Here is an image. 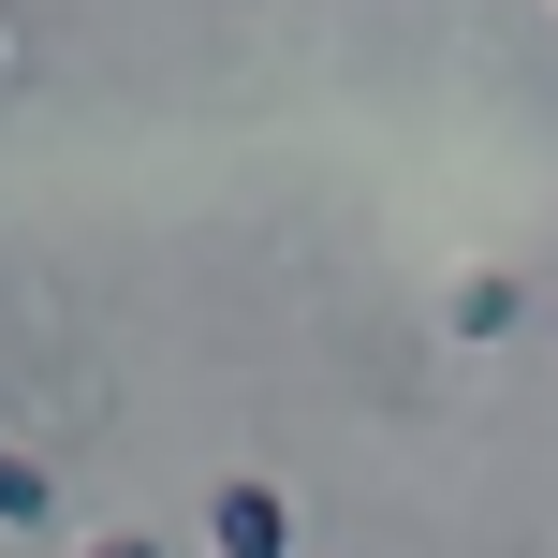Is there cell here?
I'll return each instance as SVG.
<instances>
[{"instance_id": "obj_2", "label": "cell", "mask_w": 558, "mask_h": 558, "mask_svg": "<svg viewBox=\"0 0 558 558\" xmlns=\"http://www.w3.org/2000/svg\"><path fill=\"white\" fill-rule=\"evenodd\" d=\"M45 514H59V485L29 471V456H0V530H45Z\"/></svg>"}, {"instance_id": "obj_3", "label": "cell", "mask_w": 558, "mask_h": 558, "mask_svg": "<svg viewBox=\"0 0 558 558\" xmlns=\"http://www.w3.org/2000/svg\"><path fill=\"white\" fill-rule=\"evenodd\" d=\"M514 324V279H456V338H500Z\"/></svg>"}, {"instance_id": "obj_1", "label": "cell", "mask_w": 558, "mask_h": 558, "mask_svg": "<svg viewBox=\"0 0 558 558\" xmlns=\"http://www.w3.org/2000/svg\"><path fill=\"white\" fill-rule=\"evenodd\" d=\"M206 558H294V500L279 485H221L206 500Z\"/></svg>"}, {"instance_id": "obj_4", "label": "cell", "mask_w": 558, "mask_h": 558, "mask_svg": "<svg viewBox=\"0 0 558 558\" xmlns=\"http://www.w3.org/2000/svg\"><path fill=\"white\" fill-rule=\"evenodd\" d=\"M88 558H162V544H147V530H104V544H88Z\"/></svg>"}]
</instances>
